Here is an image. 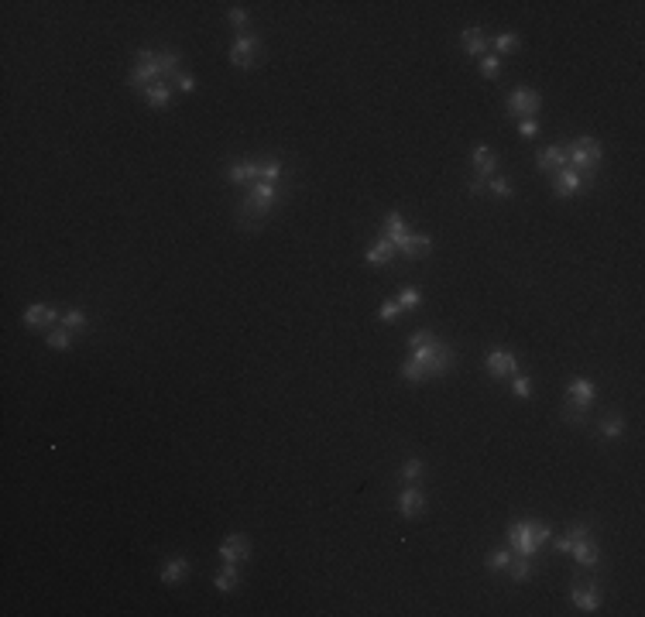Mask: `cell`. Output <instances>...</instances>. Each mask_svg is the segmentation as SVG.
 I'll use <instances>...</instances> for the list:
<instances>
[{
    "label": "cell",
    "mask_w": 645,
    "mask_h": 617,
    "mask_svg": "<svg viewBox=\"0 0 645 617\" xmlns=\"http://www.w3.org/2000/svg\"><path fill=\"white\" fill-rule=\"evenodd\" d=\"M512 391H515V398H532V381L522 378V374H515V378H512Z\"/></svg>",
    "instance_id": "obj_40"
},
{
    "label": "cell",
    "mask_w": 645,
    "mask_h": 617,
    "mask_svg": "<svg viewBox=\"0 0 645 617\" xmlns=\"http://www.w3.org/2000/svg\"><path fill=\"white\" fill-rule=\"evenodd\" d=\"M409 357H412L415 363H422V367L429 370V378H443V374L453 370V350H450L443 339H433V343H426V347H415Z\"/></svg>",
    "instance_id": "obj_3"
},
{
    "label": "cell",
    "mask_w": 645,
    "mask_h": 617,
    "mask_svg": "<svg viewBox=\"0 0 645 617\" xmlns=\"http://www.w3.org/2000/svg\"><path fill=\"white\" fill-rule=\"evenodd\" d=\"M567 165L573 172H580L584 179H591L594 168L601 165V144L594 137H577L567 144Z\"/></svg>",
    "instance_id": "obj_4"
},
{
    "label": "cell",
    "mask_w": 645,
    "mask_h": 617,
    "mask_svg": "<svg viewBox=\"0 0 645 617\" xmlns=\"http://www.w3.org/2000/svg\"><path fill=\"white\" fill-rule=\"evenodd\" d=\"M385 230H388V240L395 244V251L405 244V237H409V230H405V216L398 213V209H391L385 216Z\"/></svg>",
    "instance_id": "obj_20"
},
{
    "label": "cell",
    "mask_w": 645,
    "mask_h": 617,
    "mask_svg": "<svg viewBox=\"0 0 645 617\" xmlns=\"http://www.w3.org/2000/svg\"><path fill=\"white\" fill-rule=\"evenodd\" d=\"M567 394L570 398H577V401H587V405H594V398H597V387L587 381V378H573L567 385Z\"/></svg>",
    "instance_id": "obj_26"
},
{
    "label": "cell",
    "mask_w": 645,
    "mask_h": 617,
    "mask_svg": "<svg viewBox=\"0 0 645 617\" xmlns=\"http://www.w3.org/2000/svg\"><path fill=\"white\" fill-rule=\"evenodd\" d=\"M278 199H282L278 182H254L251 196L240 199V206H237V223H240L244 230H258L261 220L278 206Z\"/></svg>",
    "instance_id": "obj_1"
},
{
    "label": "cell",
    "mask_w": 645,
    "mask_h": 617,
    "mask_svg": "<svg viewBox=\"0 0 645 617\" xmlns=\"http://www.w3.org/2000/svg\"><path fill=\"white\" fill-rule=\"evenodd\" d=\"M55 319H59V312L52 306H45V302H35V306L25 308V326L27 330H45L49 333V326H52Z\"/></svg>",
    "instance_id": "obj_11"
},
{
    "label": "cell",
    "mask_w": 645,
    "mask_h": 617,
    "mask_svg": "<svg viewBox=\"0 0 645 617\" xmlns=\"http://www.w3.org/2000/svg\"><path fill=\"white\" fill-rule=\"evenodd\" d=\"M258 51H261V38L254 31H240L237 35V42H233L231 49V66L233 69H240V73H247V69H254V62H258Z\"/></svg>",
    "instance_id": "obj_5"
},
{
    "label": "cell",
    "mask_w": 645,
    "mask_h": 617,
    "mask_svg": "<svg viewBox=\"0 0 645 617\" xmlns=\"http://www.w3.org/2000/svg\"><path fill=\"white\" fill-rule=\"evenodd\" d=\"M395 244L388 240V237H381V240H374V244H367V251H364V261L367 264H378V268H385V264H391L395 261Z\"/></svg>",
    "instance_id": "obj_15"
},
{
    "label": "cell",
    "mask_w": 645,
    "mask_h": 617,
    "mask_svg": "<svg viewBox=\"0 0 645 617\" xmlns=\"http://www.w3.org/2000/svg\"><path fill=\"white\" fill-rule=\"evenodd\" d=\"M422 473H426V463L412 456V460L402 463V470H398V477H402V484H412V480H422Z\"/></svg>",
    "instance_id": "obj_31"
},
{
    "label": "cell",
    "mask_w": 645,
    "mask_h": 617,
    "mask_svg": "<svg viewBox=\"0 0 645 617\" xmlns=\"http://www.w3.org/2000/svg\"><path fill=\"white\" fill-rule=\"evenodd\" d=\"M474 168H477V175H484V179L494 175L498 158H494V151H491L488 144H477V148H474Z\"/></svg>",
    "instance_id": "obj_23"
},
{
    "label": "cell",
    "mask_w": 645,
    "mask_h": 617,
    "mask_svg": "<svg viewBox=\"0 0 645 617\" xmlns=\"http://www.w3.org/2000/svg\"><path fill=\"white\" fill-rule=\"evenodd\" d=\"M398 374H402V378H405L409 385H422V381H429V370H426L422 363H415L412 357L402 360V370H398Z\"/></svg>",
    "instance_id": "obj_28"
},
{
    "label": "cell",
    "mask_w": 645,
    "mask_h": 617,
    "mask_svg": "<svg viewBox=\"0 0 645 617\" xmlns=\"http://www.w3.org/2000/svg\"><path fill=\"white\" fill-rule=\"evenodd\" d=\"M536 165H539L542 172H553V175H556L560 168H567V144H553V148L539 151Z\"/></svg>",
    "instance_id": "obj_18"
},
{
    "label": "cell",
    "mask_w": 645,
    "mask_h": 617,
    "mask_svg": "<svg viewBox=\"0 0 645 617\" xmlns=\"http://www.w3.org/2000/svg\"><path fill=\"white\" fill-rule=\"evenodd\" d=\"M532 556H515L512 559V566H508V573H512V583H525L529 576H532Z\"/></svg>",
    "instance_id": "obj_29"
},
{
    "label": "cell",
    "mask_w": 645,
    "mask_h": 617,
    "mask_svg": "<svg viewBox=\"0 0 645 617\" xmlns=\"http://www.w3.org/2000/svg\"><path fill=\"white\" fill-rule=\"evenodd\" d=\"M429 251H433V237H426V233H409L405 244L398 247V254L405 257V261H422Z\"/></svg>",
    "instance_id": "obj_12"
},
{
    "label": "cell",
    "mask_w": 645,
    "mask_h": 617,
    "mask_svg": "<svg viewBox=\"0 0 645 617\" xmlns=\"http://www.w3.org/2000/svg\"><path fill=\"white\" fill-rule=\"evenodd\" d=\"M251 556V542L244 539V535H231V539H223L220 545V559L223 563H244Z\"/></svg>",
    "instance_id": "obj_14"
},
{
    "label": "cell",
    "mask_w": 645,
    "mask_h": 617,
    "mask_svg": "<svg viewBox=\"0 0 645 617\" xmlns=\"http://www.w3.org/2000/svg\"><path fill=\"white\" fill-rule=\"evenodd\" d=\"M491 378H515L518 374V357L512 350H491L488 360H484Z\"/></svg>",
    "instance_id": "obj_9"
},
{
    "label": "cell",
    "mask_w": 645,
    "mask_h": 617,
    "mask_svg": "<svg viewBox=\"0 0 645 617\" xmlns=\"http://www.w3.org/2000/svg\"><path fill=\"white\" fill-rule=\"evenodd\" d=\"M591 521H577L573 528H570V535H563V539H556V552H570V545L573 542H580V539H587L591 535Z\"/></svg>",
    "instance_id": "obj_27"
},
{
    "label": "cell",
    "mask_w": 645,
    "mask_h": 617,
    "mask_svg": "<svg viewBox=\"0 0 645 617\" xmlns=\"http://www.w3.org/2000/svg\"><path fill=\"white\" fill-rule=\"evenodd\" d=\"M587 182L591 179H584L580 172H573V168L567 165V168H560V172L553 175V192H556L560 199H573L577 192H584V189H587Z\"/></svg>",
    "instance_id": "obj_7"
},
{
    "label": "cell",
    "mask_w": 645,
    "mask_h": 617,
    "mask_svg": "<svg viewBox=\"0 0 645 617\" xmlns=\"http://www.w3.org/2000/svg\"><path fill=\"white\" fill-rule=\"evenodd\" d=\"M542 110V96L532 93L529 86H518L508 93V113L512 117H522V120H536V113Z\"/></svg>",
    "instance_id": "obj_6"
},
{
    "label": "cell",
    "mask_w": 645,
    "mask_h": 617,
    "mask_svg": "<svg viewBox=\"0 0 645 617\" xmlns=\"http://www.w3.org/2000/svg\"><path fill=\"white\" fill-rule=\"evenodd\" d=\"M227 18H231V25L237 27V35H240L244 25H247V11H244V7H231V11H227Z\"/></svg>",
    "instance_id": "obj_41"
},
{
    "label": "cell",
    "mask_w": 645,
    "mask_h": 617,
    "mask_svg": "<svg viewBox=\"0 0 645 617\" xmlns=\"http://www.w3.org/2000/svg\"><path fill=\"white\" fill-rule=\"evenodd\" d=\"M570 600H573L584 614H594V611L601 607V587H597V580H594V583H587V580H573Z\"/></svg>",
    "instance_id": "obj_8"
},
{
    "label": "cell",
    "mask_w": 645,
    "mask_h": 617,
    "mask_svg": "<svg viewBox=\"0 0 645 617\" xmlns=\"http://www.w3.org/2000/svg\"><path fill=\"white\" fill-rule=\"evenodd\" d=\"M185 576H189V563L182 556H176V559H168V563L161 566V583H168V587H176Z\"/></svg>",
    "instance_id": "obj_24"
},
{
    "label": "cell",
    "mask_w": 645,
    "mask_h": 617,
    "mask_svg": "<svg viewBox=\"0 0 645 617\" xmlns=\"http://www.w3.org/2000/svg\"><path fill=\"white\" fill-rule=\"evenodd\" d=\"M422 511H426V490L405 484L402 494H398V514L402 518H419Z\"/></svg>",
    "instance_id": "obj_10"
},
{
    "label": "cell",
    "mask_w": 645,
    "mask_h": 617,
    "mask_svg": "<svg viewBox=\"0 0 645 617\" xmlns=\"http://www.w3.org/2000/svg\"><path fill=\"white\" fill-rule=\"evenodd\" d=\"M227 179L231 182H261V161H233L227 165Z\"/></svg>",
    "instance_id": "obj_19"
},
{
    "label": "cell",
    "mask_w": 645,
    "mask_h": 617,
    "mask_svg": "<svg viewBox=\"0 0 645 617\" xmlns=\"http://www.w3.org/2000/svg\"><path fill=\"white\" fill-rule=\"evenodd\" d=\"M553 535V528L546 525V521H532V518H525V521H512V528H508V545H512V552L515 556H536L542 549V542Z\"/></svg>",
    "instance_id": "obj_2"
},
{
    "label": "cell",
    "mask_w": 645,
    "mask_h": 617,
    "mask_svg": "<svg viewBox=\"0 0 645 617\" xmlns=\"http://www.w3.org/2000/svg\"><path fill=\"white\" fill-rule=\"evenodd\" d=\"M601 432H604V439H621L625 436V418H621L618 411H611V415L601 422Z\"/></svg>",
    "instance_id": "obj_32"
},
{
    "label": "cell",
    "mask_w": 645,
    "mask_h": 617,
    "mask_svg": "<svg viewBox=\"0 0 645 617\" xmlns=\"http://www.w3.org/2000/svg\"><path fill=\"white\" fill-rule=\"evenodd\" d=\"M570 556H573L580 566H587V569H597V566H601V549H597V542H591V535L580 539V542H573V545H570Z\"/></svg>",
    "instance_id": "obj_13"
},
{
    "label": "cell",
    "mask_w": 645,
    "mask_h": 617,
    "mask_svg": "<svg viewBox=\"0 0 645 617\" xmlns=\"http://www.w3.org/2000/svg\"><path fill=\"white\" fill-rule=\"evenodd\" d=\"M73 339H76V333H69L66 326H62V330H49V336H45V343H49L52 350H69Z\"/></svg>",
    "instance_id": "obj_33"
},
{
    "label": "cell",
    "mask_w": 645,
    "mask_h": 617,
    "mask_svg": "<svg viewBox=\"0 0 645 617\" xmlns=\"http://www.w3.org/2000/svg\"><path fill=\"white\" fill-rule=\"evenodd\" d=\"M488 189L494 192V196H498V199H508V196L515 192V189H512V182L501 179V175H491V179H488Z\"/></svg>",
    "instance_id": "obj_38"
},
{
    "label": "cell",
    "mask_w": 645,
    "mask_h": 617,
    "mask_svg": "<svg viewBox=\"0 0 645 617\" xmlns=\"http://www.w3.org/2000/svg\"><path fill=\"white\" fill-rule=\"evenodd\" d=\"M179 62H182V55L176 49H161V51H155V69H158V79H176L179 76Z\"/></svg>",
    "instance_id": "obj_17"
},
{
    "label": "cell",
    "mask_w": 645,
    "mask_h": 617,
    "mask_svg": "<svg viewBox=\"0 0 645 617\" xmlns=\"http://www.w3.org/2000/svg\"><path fill=\"white\" fill-rule=\"evenodd\" d=\"M433 339H436V336H433V330H415L412 336H409V347H426V343H433Z\"/></svg>",
    "instance_id": "obj_42"
},
{
    "label": "cell",
    "mask_w": 645,
    "mask_h": 617,
    "mask_svg": "<svg viewBox=\"0 0 645 617\" xmlns=\"http://www.w3.org/2000/svg\"><path fill=\"white\" fill-rule=\"evenodd\" d=\"M62 326H66L69 333L79 336L82 330H86V312H82V308H69V312L62 316Z\"/></svg>",
    "instance_id": "obj_34"
},
{
    "label": "cell",
    "mask_w": 645,
    "mask_h": 617,
    "mask_svg": "<svg viewBox=\"0 0 645 617\" xmlns=\"http://www.w3.org/2000/svg\"><path fill=\"white\" fill-rule=\"evenodd\" d=\"M176 86H179L182 93H196V79L189 76V73H179V76H176Z\"/></svg>",
    "instance_id": "obj_44"
},
{
    "label": "cell",
    "mask_w": 645,
    "mask_h": 617,
    "mask_svg": "<svg viewBox=\"0 0 645 617\" xmlns=\"http://www.w3.org/2000/svg\"><path fill=\"white\" fill-rule=\"evenodd\" d=\"M587 415H591V405H587V401H577V398H570L567 394V401H563V418L573 422V425H584Z\"/></svg>",
    "instance_id": "obj_25"
},
{
    "label": "cell",
    "mask_w": 645,
    "mask_h": 617,
    "mask_svg": "<svg viewBox=\"0 0 645 617\" xmlns=\"http://www.w3.org/2000/svg\"><path fill=\"white\" fill-rule=\"evenodd\" d=\"M491 45L498 49V55H508V51H518V35L515 31H498V35H491Z\"/></svg>",
    "instance_id": "obj_30"
},
{
    "label": "cell",
    "mask_w": 645,
    "mask_h": 617,
    "mask_svg": "<svg viewBox=\"0 0 645 617\" xmlns=\"http://www.w3.org/2000/svg\"><path fill=\"white\" fill-rule=\"evenodd\" d=\"M518 134L522 137H536L539 134V120H518Z\"/></svg>",
    "instance_id": "obj_45"
},
{
    "label": "cell",
    "mask_w": 645,
    "mask_h": 617,
    "mask_svg": "<svg viewBox=\"0 0 645 617\" xmlns=\"http://www.w3.org/2000/svg\"><path fill=\"white\" fill-rule=\"evenodd\" d=\"M398 316H402V306H398L395 299H388V302H381V308H378V319H381V323H395Z\"/></svg>",
    "instance_id": "obj_39"
},
{
    "label": "cell",
    "mask_w": 645,
    "mask_h": 617,
    "mask_svg": "<svg viewBox=\"0 0 645 617\" xmlns=\"http://www.w3.org/2000/svg\"><path fill=\"white\" fill-rule=\"evenodd\" d=\"M395 302L402 306V312H412V308L419 306V302H422V295H419V288H402Z\"/></svg>",
    "instance_id": "obj_36"
},
{
    "label": "cell",
    "mask_w": 645,
    "mask_h": 617,
    "mask_svg": "<svg viewBox=\"0 0 645 617\" xmlns=\"http://www.w3.org/2000/svg\"><path fill=\"white\" fill-rule=\"evenodd\" d=\"M512 559H515L512 549H494V552H488V569H508Z\"/></svg>",
    "instance_id": "obj_35"
},
{
    "label": "cell",
    "mask_w": 645,
    "mask_h": 617,
    "mask_svg": "<svg viewBox=\"0 0 645 617\" xmlns=\"http://www.w3.org/2000/svg\"><path fill=\"white\" fill-rule=\"evenodd\" d=\"M145 100L152 103L155 110H165V106L172 103V86H168L165 79H158V82H152V86H145Z\"/></svg>",
    "instance_id": "obj_21"
},
{
    "label": "cell",
    "mask_w": 645,
    "mask_h": 617,
    "mask_svg": "<svg viewBox=\"0 0 645 617\" xmlns=\"http://www.w3.org/2000/svg\"><path fill=\"white\" fill-rule=\"evenodd\" d=\"M467 192H470V196H484V192H488V179H484V175H474L470 185H467Z\"/></svg>",
    "instance_id": "obj_43"
},
{
    "label": "cell",
    "mask_w": 645,
    "mask_h": 617,
    "mask_svg": "<svg viewBox=\"0 0 645 617\" xmlns=\"http://www.w3.org/2000/svg\"><path fill=\"white\" fill-rule=\"evenodd\" d=\"M213 587L220 593H233L237 587H240V566L237 563H227L220 573H216V580H213Z\"/></svg>",
    "instance_id": "obj_22"
},
{
    "label": "cell",
    "mask_w": 645,
    "mask_h": 617,
    "mask_svg": "<svg viewBox=\"0 0 645 617\" xmlns=\"http://www.w3.org/2000/svg\"><path fill=\"white\" fill-rule=\"evenodd\" d=\"M460 45H464V51L467 55H474V58L488 55V31H484V27H467V31H460Z\"/></svg>",
    "instance_id": "obj_16"
},
{
    "label": "cell",
    "mask_w": 645,
    "mask_h": 617,
    "mask_svg": "<svg viewBox=\"0 0 645 617\" xmlns=\"http://www.w3.org/2000/svg\"><path fill=\"white\" fill-rule=\"evenodd\" d=\"M481 76L484 79L501 76V58H498V55H481Z\"/></svg>",
    "instance_id": "obj_37"
}]
</instances>
